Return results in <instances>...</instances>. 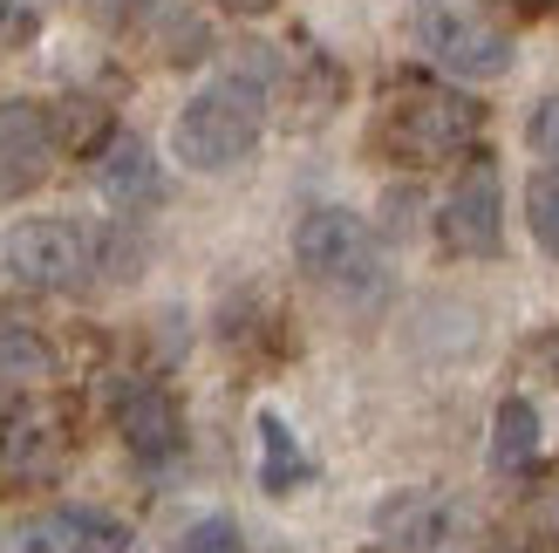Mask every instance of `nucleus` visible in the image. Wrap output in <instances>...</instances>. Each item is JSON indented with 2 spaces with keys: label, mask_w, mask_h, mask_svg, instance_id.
<instances>
[{
  "label": "nucleus",
  "mask_w": 559,
  "mask_h": 553,
  "mask_svg": "<svg viewBox=\"0 0 559 553\" xmlns=\"http://www.w3.org/2000/svg\"><path fill=\"white\" fill-rule=\"evenodd\" d=\"M294 260H300V273H307L321 294L348 301V308L389 294L382 239L369 233V219H355V212H342V205H314V212L300 219V226H294Z\"/></svg>",
  "instance_id": "nucleus-1"
},
{
  "label": "nucleus",
  "mask_w": 559,
  "mask_h": 553,
  "mask_svg": "<svg viewBox=\"0 0 559 553\" xmlns=\"http://www.w3.org/2000/svg\"><path fill=\"white\" fill-rule=\"evenodd\" d=\"M260 123H266V103L253 82H212V90H199L178 109L171 157L185 172H233L239 157H253Z\"/></svg>",
  "instance_id": "nucleus-2"
},
{
  "label": "nucleus",
  "mask_w": 559,
  "mask_h": 553,
  "mask_svg": "<svg viewBox=\"0 0 559 553\" xmlns=\"http://www.w3.org/2000/svg\"><path fill=\"white\" fill-rule=\"evenodd\" d=\"M409 27H416V48L437 69H451L457 82H498L512 69V35L478 0H416Z\"/></svg>",
  "instance_id": "nucleus-3"
},
{
  "label": "nucleus",
  "mask_w": 559,
  "mask_h": 553,
  "mask_svg": "<svg viewBox=\"0 0 559 553\" xmlns=\"http://www.w3.org/2000/svg\"><path fill=\"white\" fill-rule=\"evenodd\" d=\"M471 130H478V109H471L457 90H437V82H409V90H396V103H389V117H382V137L403 157H416V164L464 151Z\"/></svg>",
  "instance_id": "nucleus-4"
},
{
  "label": "nucleus",
  "mask_w": 559,
  "mask_h": 553,
  "mask_svg": "<svg viewBox=\"0 0 559 553\" xmlns=\"http://www.w3.org/2000/svg\"><path fill=\"white\" fill-rule=\"evenodd\" d=\"M8 267L27 287L69 294V287H82L96 273V233L75 226V219H21L8 233Z\"/></svg>",
  "instance_id": "nucleus-5"
},
{
  "label": "nucleus",
  "mask_w": 559,
  "mask_h": 553,
  "mask_svg": "<svg viewBox=\"0 0 559 553\" xmlns=\"http://www.w3.org/2000/svg\"><path fill=\"white\" fill-rule=\"evenodd\" d=\"M437 233H443L451 254L498 260V246H506V191H498L491 164H471V172L451 185V199L437 212Z\"/></svg>",
  "instance_id": "nucleus-6"
},
{
  "label": "nucleus",
  "mask_w": 559,
  "mask_h": 553,
  "mask_svg": "<svg viewBox=\"0 0 559 553\" xmlns=\"http://www.w3.org/2000/svg\"><path fill=\"white\" fill-rule=\"evenodd\" d=\"M117 431H123V445L144 458V464H171L185 451V417H178V403L157 390V383H117Z\"/></svg>",
  "instance_id": "nucleus-7"
},
{
  "label": "nucleus",
  "mask_w": 559,
  "mask_h": 553,
  "mask_svg": "<svg viewBox=\"0 0 559 553\" xmlns=\"http://www.w3.org/2000/svg\"><path fill=\"white\" fill-rule=\"evenodd\" d=\"M55 157V123L35 103H0V199L35 191Z\"/></svg>",
  "instance_id": "nucleus-8"
},
{
  "label": "nucleus",
  "mask_w": 559,
  "mask_h": 553,
  "mask_svg": "<svg viewBox=\"0 0 559 553\" xmlns=\"http://www.w3.org/2000/svg\"><path fill=\"white\" fill-rule=\"evenodd\" d=\"M14 553H130V527L96 506H62V513L27 519Z\"/></svg>",
  "instance_id": "nucleus-9"
},
{
  "label": "nucleus",
  "mask_w": 559,
  "mask_h": 553,
  "mask_svg": "<svg viewBox=\"0 0 559 553\" xmlns=\"http://www.w3.org/2000/svg\"><path fill=\"white\" fill-rule=\"evenodd\" d=\"M69 458V424L62 410L48 403H21L8 424H0V464H8L14 479H55Z\"/></svg>",
  "instance_id": "nucleus-10"
},
{
  "label": "nucleus",
  "mask_w": 559,
  "mask_h": 553,
  "mask_svg": "<svg viewBox=\"0 0 559 553\" xmlns=\"http://www.w3.org/2000/svg\"><path fill=\"white\" fill-rule=\"evenodd\" d=\"M253 431H260V485L273 492V499H287L294 485H307V472H314V464H307V451L294 445V431H287V417H280V410H260Z\"/></svg>",
  "instance_id": "nucleus-11"
},
{
  "label": "nucleus",
  "mask_w": 559,
  "mask_h": 553,
  "mask_svg": "<svg viewBox=\"0 0 559 553\" xmlns=\"http://www.w3.org/2000/svg\"><path fill=\"white\" fill-rule=\"evenodd\" d=\"M103 191L117 205H144V199H157V164H151V151L136 144V137H109V151H103Z\"/></svg>",
  "instance_id": "nucleus-12"
},
{
  "label": "nucleus",
  "mask_w": 559,
  "mask_h": 553,
  "mask_svg": "<svg viewBox=\"0 0 559 553\" xmlns=\"http://www.w3.org/2000/svg\"><path fill=\"white\" fill-rule=\"evenodd\" d=\"M539 451V410L525 403V397H506L498 403V417H491V472H519L525 458Z\"/></svg>",
  "instance_id": "nucleus-13"
},
{
  "label": "nucleus",
  "mask_w": 559,
  "mask_h": 553,
  "mask_svg": "<svg viewBox=\"0 0 559 553\" xmlns=\"http://www.w3.org/2000/svg\"><path fill=\"white\" fill-rule=\"evenodd\" d=\"M48 369H55V349L41 328L0 315V376H48Z\"/></svg>",
  "instance_id": "nucleus-14"
},
{
  "label": "nucleus",
  "mask_w": 559,
  "mask_h": 553,
  "mask_svg": "<svg viewBox=\"0 0 559 553\" xmlns=\"http://www.w3.org/2000/svg\"><path fill=\"white\" fill-rule=\"evenodd\" d=\"M525 226H533V239L559 260V172H546V178L525 185Z\"/></svg>",
  "instance_id": "nucleus-15"
},
{
  "label": "nucleus",
  "mask_w": 559,
  "mask_h": 553,
  "mask_svg": "<svg viewBox=\"0 0 559 553\" xmlns=\"http://www.w3.org/2000/svg\"><path fill=\"white\" fill-rule=\"evenodd\" d=\"M171 553H246V533L233 527L226 513H205V519H191V527H185V540Z\"/></svg>",
  "instance_id": "nucleus-16"
},
{
  "label": "nucleus",
  "mask_w": 559,
  "mask_h": 553,
  "mask_svg": "<svg viewBox=\"0 0 559 553\" xmlns=\"http://www.w3.org/2000/svg\"><path fill=\"white\" fill-rule=\"evenodd\" d=\"M525 137H533V151H539V157H552V164H559V90L533 109V130H525Z\"/></svg>",
  "instance_id": "nucleus-17"
},
{
  "label": "nucleus",
  "mask_w": 559,
  "mask_h": 553,
  "mask_svg": "<svg viewBox=\"0 0 559 553\" xmlns=\"http://www.w3.org/2000/svg\"><path fill=\"white\" fill-rule=\"evenodd\" d=\"M218 8H233V14H266L273 0H218Z\"/></svg>",
  "instance_id": "nucleus-18"
},
{
  "label": "nucleus",
  "mask_w": 559,
  "mask_h": 553,
  "mask_svg": "<svg viewBox=\"0 0 559 553\" xmlns=\"http://www.w3.org/2000/svg\"><path fill=\"white\" fill-rule=\"evenodd\" d=\"M546 519H552V533H559V485H552V499H546Z\"/></svg>",
  "instance_id": "nucleus-19"
},
{
  "label": "nucleus",
  "mask_w": 559,
  "mask_h": 553,
  "mask_svg": "<svg viewBox=\"0 0 559 553\" xmlns=\"http://www.w3.org/2000/svg\"><path fill=\"white\" fill-rule=\"evenodd\" d=\"M533 8H546V0H533Z\"/></svg>",
  "instance_id": "nucleus-20"
}]
</instances>
